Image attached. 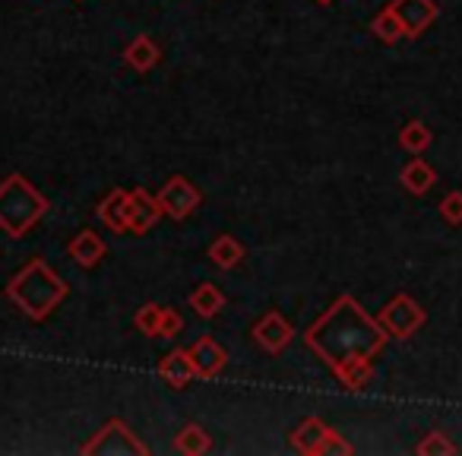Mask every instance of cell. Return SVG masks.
<instances>
[{"instance_id":"5","label":"cell","mask_w":462,"mask_h":456,"mask_svg":"<svg viewBox=\"0 0 462 456\" xmlns=\"http://www.w3.org/2000/svg\"><path fill=\"white\" fill-rule=\"evenodd\" d=\"M380 323H383L386 336H399V340H405V336H411L424 323V311L418 308V304L411 302L409 295H396L383 308V314H380Z\"/></svg>"},{"instance_id":"21","label":"cell","mask_w":462,"mask_h":456,"mask_svg":"<svg viewBox=\"0 0 462 456\" xmlns=\"http://www.w3.org/2000/svg\"><path fill=\"white\" fill-rule=\"evenodd\" d=\"M374 35H377L380 42H386V45H393V42H399L405 35V29H402V23H399V16L393 14V7L390 10H383V14L374 20Z\"/></svg>"},{"instance_id":"8","label":"cell","mask_w":462,"mask_h":456,"mask_svg":"<svg viewBox=\"0 0 462 456\" xmlns=\"http://www.w3.org/2000/svg\"><path fill=\"white\" fill-rule=\"evenodd\" d=\"M254 340H257L270 355H279L291 340H295V327H291L279 311H270V314L254 327Z\"/></svg>"},{"instance_id":"25","label":"cell","mask_w":462,"mask_h":456,"mask_svg":"<svg viewBox=\"0 0 462 456\" xmlns=\"http://www.w3.org/2000/svg\"><path fill=\"white\" fill-rule=\"evenodd\" d=\"M440 212H443V219H447V222L459 225L462 222V193L459 191L447 193V197H443V203H440Z\"/></svg>"},{"instance_id":"3","label":"cell","mask_w":462,"mask_h":456,"mask_svg":"<svg viewBox=\"0 0 462 456\" xmlns=\"http://www.w3.org/2000/svg\"><path fill=\"white\" fill-rule=\"evenodd\" d=\"M48 203L23 174H10L0 184V228L14 238L26 235L42 216H45Z\"/></svg>"},{"instance_id":"22","label":"cell","mask_w":462,"mask_h":456,"mask_svg":"<svg viewBox=\"0 0 462 456\" xmlns=\"http://www.w3.org/2000/svg\"><path fill=\"white\" fill-rule=\"evenodd\" d=\"M336 377H339L348 390H361V386H367L374 380V365L371 361H358V365H348V368H342V371H336Z\"/></svg>"},{"instance_id":"9","label":"cell","mask_w":462,"mask_h":456,"mask_svg":"<svg viewBox=\"0 0 462 456\" xmlns=\"http://www.w3.org/2000/svg\"><path fill=\"white\" fill-rule=\"evenodd\" d=\"M162 216V206L155 197H149L146 191H134L127 193V225H130V232L143 235L149 232L155 222H159Z\"/></svg>"},{"instance_id":"17","label":"cell","mask_w":462,"mask_h":456,"mask_svg":"<svg viewBox=\"0 0 462 456\" xmlns=\"http://www.w3.org/2000/svg\"><path fill=\"white\" fill-rule=\"evenodd\" d=\"M434 181H437L434 168L424 159H411L409 165L402 168V184H405V191H411V193H428L430 187H434Z\"/></svg>"},{"instance_id":"15","label":"cell","mask_w":462,"mask_h":456,"mask_svg":"<svg viewBox=\"0 0 462 456\" xmlns=\"http://www.w3.org/2000/svg\"><path fill=\"white\" fill-rule=\"evenodd\" d=\"M327 424L320 422V418H308V422L298 424V431L291 434V441H295V450H301V453H310V456H320V443L323 437H327Z\"/></svg>"},{"instance_id":"23","label":"cell","mask_w":462,"mask_h":456,"mask_svg":"<svg viewBox=\"0 0 462 456\" xmlns=\"http://www.w3.org/2000/svg\"><path fill=\"white\" fill-rule=\"evenodd\" d=\"M162 311L165 308H159V304H143V308L136 311V330L146 336H155L162 323Z\"/></svg>"},{"instance_id":"11","label":"cell","mask_w":462,"mask_h":456,"mask_svg":"<svg viewBox=\"0 0 462 456\" xmlns=\"http://www.w3.org/2000/svg\"><path fill=\"white\" fill-rule=\"evenodd\" d=\"M159 377L165 380L168 386H187L193 377H197V368H193V358L190 352H184V349H174V352H168L165 358H162L159 365Z\"/></svg>"},{"instance_id":"7","label":"cell","mask_w":462,"mask_h":456,"mask_svg":"<svg viewBox=\"0 0 462 456\" xmlns=\"http://www.w3.org/2000/svg\"><path fill=\"white\" fill-rule=\"evenodd\" d=\"M393 14L399 16L405 35H421L424 29L434 26L437 20V4L434 0H393Z\"/></svg>"},{"instance_id":"13","label":"cell","mask_w":462,"mask_h":456,"mask_svg":"<svg viewBox=\"0 0 462 456\" xmlns=\"http://www.w3.org/2000/svg\"><path fill=\"white\" fill-rule=\"evenodd\" d=\"M70 257L77 260L79 266H86V270H89V266H96L98 260L105 257V241L98 238L96 232H89V228H86V232H79L77 238L70 241Z\"/></svg>"},{"instance_id":"14","label":"cell","mask_w":462,"mask_h":456,"mask_svg":"<svg viewBox=\"0 0 462 456\" xmlns=\"http://www.w3.org/2000/svg\"><path fill=\"white\" fill-rule=\"evenodd\" d=\"M209 257L218 270H235L245 260V247H241V241L231 238V235H218L209 245Z\"/></svg>"},{"instance_id":"19","label":"cell","mask_w":462,"mask_h":456,"mask_svg":"<svg viewBox=\"0 0 462 456\" xmlns=\"http://www.w3.org/2000/svg\"><path fill=\"white\" fill-rule=\"evenodd\" d=\"M222 304H225L222 292L209 283H203L199 289H193V295H190V308L197 311L199 317H216L218 311H222Z\"/></svg>"},{"instance_id":"4","label":"cell","mask_w":462,"mask_h":456,"mask_svg":"<svg viewBox=\"0 0 462 456\" xmlns=\"http://www.w3.org/2000/svg\"><path fill=\"white\" fill-rule=\"evenodd\" d=\"M86 456H96V453H136L143 456L146 447L134 437V431L127 428L124 422H108L89 443L83 447Z\"/></svg>"},{"instance_id":"12","label":"cell","mask_w":462,"mask_h":456,"mask_svg":"<svg viewBox=\"0 0 462 456\" xmlns=\"http://www.w3.org/2000/svg\"><path fill=\"white\" fill-rule=\"evenodd\" d=\"M98 219L108 225L111 232H130L127 225V191H111L98 206Z\"/></svg>"},{"instance_id":"26","label":"cell","mask_w":462,"mask_h":456,"mask_svg":"<svg viewBox=\"0 0 462 456\" xmlns=\"http://www.w3.org/2000/svg\"><path fill=\"white\" fill-rule=\"evenodd\" d=\"M453 450L456 447L440 434V431H434V434H428L421 443H418V453H453Z\"/></svg>"},{"instance_id":"18","label":"cell","mask_w":462,"mask_h":456,"mask_svg":"<svg viewBox=\"0 0 462 456\" xmlns=\"http://www.w3.org/2000/svg\"><path fill=\"white\" fill-rule=\"evenodd\" d=\"M174 450L184 456H199V453H209L212 441L199 424H187V428H180V434L174 437Z\"/></svg>"},{"instance_id":"6","label":"cell","mask_w":462,"mask_h":456,"mask_svg":"<svg viewBox=\"0 0 462 456\" xmlns=\"http://www.w3.org/2000/svg\"><path fill=\"white\" fill-rule=\"evenodd\" d=\"M155 200H159L162 212H168L171 219H187L199 206V191L187 178L174 174V178H168V184L162 187Z\"/></svg>"},{"instance_id":"27","label":"cell","mask_w":462,"mask_h":456,"mask_svg":"<svg viewBox=\"0 0 462 456\" xmlns=\"http://www.w3.org/2000/svg\"><path fill=\"white\" fill-rule=\"evenodd\" d=\"M323 453H352V447H348L346 441H342L339 434H336V431H327V437H323V443H320V456Z\"/></svg>"},{"instance_id":"1","label":"cell","mask_w":462,"mask_h":456,"mask_svg":"<svg viewBox=\"0 0 462 456\" xmlns=\"http://www.w3.org/2000/svg\"><path fill=\"white\" fill-rule=\"evenodd\" d=\"M304 342L327 361L333 371H342L358 361H371L386 346V330L374 321L352 295H342L314 327L304 333Z\"/></svg>"},{"instance_id":"28","label":"cell","mask_w":462,"mask_h":456,"mask_svg":"<svg viewBox=\"0 0 462 456\" xmlns=\"http://www.w3.org/2000/svg\"><path fill=\"white\" fill-rule=\"evenodd\" d=\"M317 4H323V7H327V4H333V0H317Z\"/></svg>"},{"instance_id":"2","label":"cell","mask_w":462,"mask_h":456,"mask_svg":"<svg viewBox=\"0 0 462 456\" xmlns=\"http://www.w3.org/2000/svg\"><path fill=\"white\" fill-rule=\"evenodd\" d=\"M7 295L26 317L45 321V317L67 298V283L45 264V260H32L26 270H20L14 276Z\"/></svg>"},{"instance_id":"10","label":"cell","mask_w":462,"mask_h":456,"mask_svg":"<svg viewBox=\"0 0 462 456\" xmlns=\"http://www.w3.org/2000/svg\"><path fill=\"white\" fill-rule=\"evenodd\" d=\"M193 358V368H197L199 377H216L218 371L225 368V361H228V355H225V349L218 346L216 340H197L193 342V349H187Z\"/></svg>"},{"instance_id":"16","label":"cell","mask_w":462,"mask_h":456,"mask_svg":"<svg viewBox=\"0 0 462 456\" xmlns=\"http://www.w3.org/2000/svg\"><path fill=\"white\" fill-rule=\"evenodd\" d=\"M124 60H127L134 70L146 73L155 67V60H159V48H155L152 39H146V35H140V39H134L127 45V51H124Z\"/></svg>"},{"instance_id":"20","label":"cell","mask_w":462,"mask_h":456,"mask_svg":"<svg viewBox=\"0 0 462 456\" xmlns=\"http://www.w3.org/2000/svg\"><path fill=\"white\" fill-rule=\"evenodd\" d=\"M428 143H430V130L424 127L421 121H409L402 130H399V146L409 149L411 155L424 153V149H428Z\"/></svg>"},{"instance_id":"24","label":"cell","mask_w":462,"mask_h":456,"mask_svg":"<svg viewBox=\"0 0 462 456\" xmlns=\"http://www.w3.org/2000/svg\"><path fill=\"white\" fill-rule=\"evenodd\" d=\"M184 330V317L178 314V311H171V308H165L162 311V323H159V333L155 336H165V340H174V336Z\"/></svg>"}]
</instances>
